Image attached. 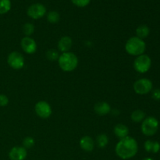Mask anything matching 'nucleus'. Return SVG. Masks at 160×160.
<instances>
[{
    "label": "nucleus",
    "mask_w": 160,
    "mask_h": 160,
    "mask_svg": "<svg viewBox=\"0 0 160 160\" xmlns=\"http://www.w3.org/2000/svg\"><path fill=\"white\" fill-rule=\"evenodd\" d=\"M138 151L137 141L132 137L120 139L115 147V152L118 157L122 159H129L134 157Z\"/></svg>",
    "instance_id": "nucleus-1"
},
{
    "label": "nucleus",
    "mask_w": 160,
    "mask_h": 160,
    "mask_svg": "<svg viewBox=\"0 0 160 160\" xmlns=\"http://www.w3.org/2000/svg\"><path fill=\"white\" fill-rule=\"evenodd\" d=\"M78 56L71 52L62 53L58 59L59 67L65 72L73 71L78 67Z\"/></svg>",
    "instance_id": "nucleus-2"
},
{
    "label": "nucleus",
    "mask_w": 160,
    "mask_h": 160,
    "mask_svg": "<svg viewBox=\"0 0 160 160\" xmlns=\"http://www.w3.org/2000/svg\"><path fill=\"white\" fill-rule=\"evenodd\" d=\"M145 49H146L145 42L137 36L130 38L125 44L126 52L133 56H138L144 54Z\"/></svg>",
    "instance_id": "nucleus-3"
},
{
    "label": "nucleus",
    "mask_w": 160,
    "mask_h": 160,
    "mask_svg": "<svg viewBox=\"0 0 160 160\" xmlns=\"http://www.w3.org/2000/svg\"><path fill=\"white\" fill-rule=\"evenodd\" d=\"M142 131L145 135L152 136L159 129V121L154 117H148L142 121Z\"/></svg>",
    "instance_id": "nucleus-4"
},
{
    "label": "nucleus",
    "mask_w": 160,
    "mask_h": 160,
    "mask_svg": "<svg viewBox=\"0 0 160 160\" xmlns=\"http://www.w3.org/2000/svg\"><path fill=\"white\" fill-rule=\"evenodd\" d=\"M152 66L151 58L148 55L142 54L136 57L134 62V68L140 73H145L149 70Z\"/></svg>",
    "instance_id": "nucleus-5"
},
{
    "label": "nucleus",
    "mask_w": 160,
    "mask_h": 160,
    "mask_svg": "<svg viewBox=\"0 0 160 160\" xmlns=\"http://www.w3.org/2000/svg\"><path fill=\"white\" fill-rule=\"evenodd\" d=\"M153 87L152 82L148 78H141L134 83L133 88L136 94L141 95H147L152 91Z\"/></svg>",
    "instance_id": "nucleus-6"
},
{
    "label": "nucleus",
    "mask_w": 160,
    "mask_h": 160,
    "mask_svg": "<svg viewBox=\"0 0 160 160\" xmlns=\"http://www.w3.org/2000/svg\"><path fill=\"white\" fill-rule=\"evenodd\" d=\"M7 62L11 68L14 70H20L24 66V58L21 53L12 52L8 56Z\"/></svg>",
    "instance_id": "nucleus-7"
},
{
    "label": "nucleus",
    "mask_w": 160,
    "mask_h": 160,
    "mask_svg": "<svg viewBox=\"0 0 160 160\" xmlns=\"http://www.w3.org/2000/svg\"><path fill=\"white\" fill-rule=\"evenodd\" d=\"M27 12L31 18L34 19V20H38L45 15L46 8L41 3H35L28 7Z\"/></svg>",
    "instance_id": "nucleus-8"
},
{
    "label": "nucleus",
    "mask_w": 160,
    "mask_h": 160,
    "mask_svg": "<svg viewBox=\"0 0 160 160\" xmlns=\"http://www.w3.org/2000/svg\"><path fill=\"white\" fill-rule=\"evenodd\" d=\"M34 111L38 117L42 119L48 118L52 112L51 106L45 101H39L38 102L36 103L34 106Z\"/></svg>",
    "instance_id": "nucleus-9"
},
{
    "label": "nucleus",
    "mask_w": 160,
    "mask_h": 160,
    "mask_svg": "<svg viewBox=\"0 0 160 160\" xmlns=\"http://www.w3.org/2000/svg\"><path fill=\"white\" fill-rule=\"evenodd\" d=\"M20 45L24 52L27 54H34L37 51V43L31 37H24L22 38Z\"/></svg>",
    "instance_id": "nucleus-10"
},
{
    "label": "nucleus",
    "mask_w": 160,
    "mask_h": 160,
    "mask_svg": "<svg viewBox=\"0 0 160 160\" xmlns=\"http://www.w3.org/2000/svg\"><path fill=\"white\" fill-rule=\"evenodd\" d=\"M27 149L23 146H15L10 149L9 152V158L11 160H24L26 159Z\"/></svg>",
    "instance_id": "nucleus-11"
},
{
    "label": "nucleus",
    "mask_w": 160,
    "mask_h": 160,
    "mask_svg": "<svg viewBox=\"0 0 160 160\" xmlns=\"http://www.w3.org/2000/svg\"><path fill=\"white\" fill-rule=\"evenodd\" d=\"M72 45H73V41H72L71 38L69 36H64V37L61 38L58 42V48L62 53L70 52V48H72Z\"/></svg>",
    "instance_id": "nucleus-12"
},
{
    "label": "nucleus",
    "mask_w": 160,
    "mask_h": 160,
    "mask_svg": "<svg viewBox=\"0 0 160 160\" xmlns=\"http://www.w3.org/2000/svg\"><path fill=\"white\" fill-rule=\"evenodd\" d=\"M94 109H95V113L99 116L107 115V114H109L111 112L110 106L106 102H97L95 105Z\"/></svg>",
    "instance_id": "nucleus-13"
},
{
    "label": "nucleus",
    "mask_w": 160,
    "mask_h": 160,
    "mask_svg": "<svg viewBox=\"0 0 160 160\" xmlns=\"http://www.w3.org/2000/svg\"><path fill=\"white\" fill-rule=\"evenodd\" d=\"M80 146L84 151L92 152L95 148V142L90 136H84L80 140Z\"/></svg>",
    "instance_id": "nucleus-14"
},
{
    "label": "nucleus",
    "mask_w": 160,
    "mask_h": 160,
    "mask_svg": "<svg viewBox=\"0 0 160 160\" xmlns=\"http://www.w3.org/2000/svg\"><path fill=\"white\" fill-rule=\"evenodd\" d=\"M113 132L116 137L118 138L120 140V139H123L124 138L128 137V134H129V129H128V128L126 125L122 124V123H118V124H117L114 127Z\"/></svg>",
    "instance_id": "nucleus-15"
},
{
    "label": "nucleus",
    "mask_w": 160,
    "mask_h": 160,
    "mask_svg": "<svg viewBox=\"0 0 160 160\" xmlns=\"http://www.w3.org/2000/svg\"><path fill=\"white\" fill-rule=\"evenodd\" d=\"M145 149L148 152L157 153L160 150V144L158 142L152 140H147L145 142Z\"/></svg>",
    "instance_id": "nucleus-16"
},
{
    "label": "nucleus",
    "mask_w": 160,
    "mask_h": 160,
    "mask_svg": "<svg viewBox=\"0 0 160 160\" xmlns=\"http://www.w3.org/2000/svg\"><path fill=\"white\" fill-rule=\"evenodd\" d=\"M149 28H148V26H146V25H140V26L138 27V28L136 29V34H137V37L142 39V40L146 38L149 35Z\"/></svg>",
    "instance_id": "nucleus-17"
},
{
    "label": "nucleus",
    "mask_w": 160,
    "mask_h": 160,
    "mask_svg": "<svg viewBox=\"0 0 160 160\" xmlns=\"http://www.w3.org/2000/svg\"><path fill=\"white\" fill-rule=\"evenodd\" d=\"M131 118L135 123H140V122L143 121L145 120V113L144 112V111L141 110V109H136V110L132 112L131 115Z\"/></svg>",
    "instance_id": "nucleus-18"
},
{
    "label": "nucleus",
    "mask_w": 160,
    "mask_h": 160,
    "mask_svg": "<svg viewBox=\"0 0 160 160\" xmlns=\"http://www.w3.org/2000/svg\"><path fill=\"white\" fill-rule=\"evenodd\" d=\"M108 143H109V138H108L106 134H101L97 136L96 144L98 148H104L105 147L107 146Z\"/></svg>",
    "instance_id": "nucleus-19"
},
{
    "label": "nucleus",
    "mask_w": 160,
    "mask_h": 160,
    "mask_svg": "<svg viewBox=\"0 0 160 160\" xmlns=\"http://www.w3.org/2000/svg\"><path fill=\"white\" fill-rule=\"evenodd\" d=\"M11 9L10 0H0V15L9 12Z\"/></svg>",
    "instance_id": "nucleus-20"
},
{
    "label": "nucleus",
    "mask_w": 160,
    "mask_h": 160,
    "mask_svg": "<svg viewBox=\"0 0 160 160\" xmlns=\"http://www.w3.org/2000/svg\"><path fill=\"white\" fill-rule=\"evenodd\" d=\"M60 16L56 11H51L47 15V20L51 23H56L59 21Z\"/></svg>",
    "instance_id": "nucleus-21"
},
{
    "label": "nucleus",
    "mask_w": 160,
    "mask_h": 160,
    "mask_svg": "<svg viewBox=\"0 0 160 160\" xmlns=\"http://www.w3.org/2000/svg\"><path fill=\"white\" fill-rule=\"evenodd\" d=\"M45 56H46L47 59H48V60L51 61V62H53V61H56V60L58 61V59H59V53L57 52V51L53 49V48H51V49L48 50V51L46 52Z\"/></svg>",
    "instance_id": "nucleus-22"
},
{
    "label": "nucleus",
    "mask_w": 160,
    "mask_h": 160,
    "mask_svg": "<svg viewBox=\"0 0 160 160\" xmlns=\"http://www.w3.org/2000/svg\"><path fill=\"white\" fill-rule=\"evenodd\" d=\"M23 32L26 37H30L34 32V26L31 23H26L23 27Z\"/></svg>",
    "instance_id": "nucleus-23"
},
{
    "label": "nucleus",
    "mask_w": 160,
    "mask_h": 160,
    "mask_svg": "<svg viewBox=\"0 0 160 160\" xmlns=\"http://www.w3.org/2000/svg\"><path fill=\"white\" fill-rule=\"evenodd\" d=\"M35 144V141L32 137H26L23 140V147L27 148H31Z\"/></svg>",
    "instance_id": "nucleus-24"
},
{
    "label": "nucleus",
    "mask_w": 160,
    "mask_h": 160,
    "mask_svg": "<svg viewBox=\"0 0 160 160\" xmlns=\"http://www.w3.org/2000/svg\"><path fill=\"white\" fill-rule=\"evenodd\" d=\"M71 2L78 7H84L90 3L91 0H71Z\"/></svg>",
    "instance_id": "nucleus-25"
},
{
    "label": "nucleus",
    "mask_w": 160,
    "mask_h": 160,
    "mask_svg": "<svg viewBox=\"0 0 160 160\" xmlns=\"http://www.w3.org/2000/svg\"><path fill=\"white\" fill-rule=\"evenodd\" d=\"M9 104V98L6 95L1 94L0 95V106L1 107H5Z\"/></svg>",
    "instance_id": "nucleus-26"
},
{
    "label": "nucleus",
    "mask_w": 160,
    "mask_h": 160,
    "mask_svg": "<svg viewBox=\"0 0 160 160\" xmlns=\"http://www.w3.org/2000/svg\"><path fill=\"white\" fill-rule=\"evenodd\" d=\"M152 98L156 101H160V89H155L152 92Z\"/></svg>",
    "instance_id": "nucleus-27"
},
{
    "label": "nucleus",
    "mask_w": 160,
    "mask_h": 160,
    "mask_svg": "<svg viewBox=\"0 0 160 160\" xmlns=\"http://www.w3.org/2000/svg\"><path fill=\"white\" fill-rule=\"evenodd\" d=\"M143 160H154V159H152V158H145V159H144Z\"/></svg>",
    "instance_id": "nucleus-28"
}]
</instances>
